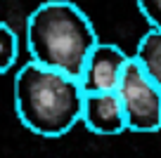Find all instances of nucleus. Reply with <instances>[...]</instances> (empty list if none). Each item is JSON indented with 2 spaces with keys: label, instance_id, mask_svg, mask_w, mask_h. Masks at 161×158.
<instances>
[{
  "label": "nucleus",
  "instance_id": "20e7f679",
  "mask_svg": "<svg viewBox=\"0 0 161 158\" xmlns=\"http://www.w3.org/2000/svg\"><path fill=\"white\" fill-rule=\"evenodd\" d=\"M128 61L130 55H126L119 45L97 40L78 76L83 92H116Z\"/></svg>",
  "mask_w": 161,
  "mask_h": 158
},
{
  "label": "nucleus",
  "instance_id": "f257e3e1",
  "mask_svg": "<svg viewBox=\"0 0 161 158\" xmlns=\"http://www.w3.org/2000/svg\"><path fill=\"white\" fill-rule=\"evenodd\" d=\"M12 90L19 123L38 137H62L80 123L86 92L76 76L29 61L17 71Z\"/></svg>",
  "mask_w": 161,
  "mask_h": 158
},
{
  "label": "nucleus",
  "instance_id": "7ed1b4c3",
  "mask_svg": "<svg viewBox=\"0 0 161 158\" xmlns=\"http://www.w3.org/2000/svg\"><path fill=\"white\" fill-rule=\"evenodd\" d=\"M116 94L130 132L149 134L161 130V87L142 71V66L133 57L123 71Z\"/></svg>",
  "mask_w": 161,
  "mask_h": 158
},
{
  "label": "nucleus",
  "instance_id": "0eeeda50",
  "mask_svg": "<svg viewBox=\"0 0 161 158\" xmlns=\"http://www.w3.org/2000/svg\"><path fill=\"white\" fill-rule=\"evenodd\" d=\"M17 57H19V38L12 26L0 21V76L17 64Z\"/></svg>",
  "mask_w": 161,
  "mask_h": 158
},
{
  "label": "nucleus",
  "instance_id": "f03ea898",
  "mask_svg": "<svg viewBox=\"0 0 161 158\" xmlns=\"http://www.w3.org/2000/svg\"><path fill=\"white\" fill-rule=\"evenodd\" d=\"M97 33L88 14L69 0H45L26 19V47L31 61L80 76Z\"/></svg>",
  "mask_w": 161,
  "mask_h": 158
},
{
  "label": "nucleus",
  "instance_id": "39448f33",
  "mask_svg": "<svg viewBox=\"0 0 161 158\" xmlns=\"http://www.w3.org/2000/svg\"><path fill=\"white\" fill-rule=\"evenodd\" d=\"M80 123L100 137H114L128 130L123 106L116 92H86L83 109H80Z\"/></svg>",
  "mask_w": 161,
  "mask_h": 158
},
{
  "label": "nucleus",
  "instance_id": "6e6552de",
  "mask_svg": "<svg viewBox=\"0 0 161 158\" xmlns=\"http://www.w3.org/2000/svg\"><path fill=\"white\" fill-rule=\"evenodd\" d=\"M135 5L147 19L149 29H161V0H135Z\"/></svg>",
  "mask_w": 161,
  "mask_h": 158
},
{
  "label": "nucleus",
  "instance_id": "423d86ee",
  "mask_svg": "<svg viewBox=\"0 0 161 158\" xmlns=\"http://www.w3.org/2000/svg\"><path fill=\"white\" fill-rule=\"evenodd\" d=\"M133 59L161 87V29H149L137 43Z\"/></svg>",
  "mask_w": 161,
  "mask_h": 158
}]
</instances>
